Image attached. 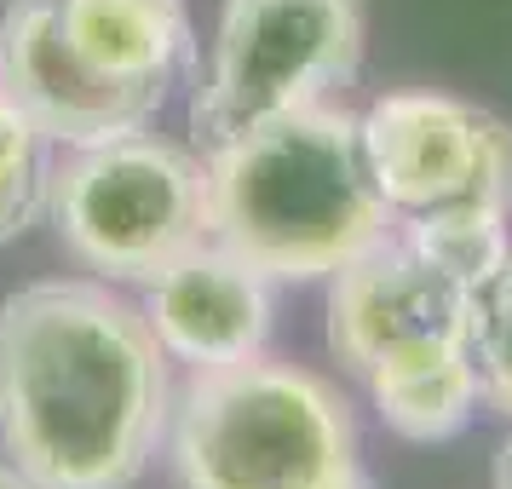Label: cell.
<instances>
[{
  "label": "cell",
  "mask_w": 512,
  "mask_h": 489,
  "mask_svg": "<svg viewBox=\"0 0 512 489\" xmlns=\"http://www.w3.org/2000/svg\"><path fill=\"white\" fill-rule=\"evenodd\" d=\"M167 351L98 282L0 300V438L35 489H127L156 455Z\"/></svg>",
  "instance_id": "obj_1"
},
{
  "label": "cell",
  "mask_w": 512,
  "mask_h": 489,
  "mask_svg": "<svg viewBox=\"0 0 512 489\" xmlns=\"http://www.w3.org/2000/svg\"><path fill=\"white\" fill-rule=\"evenodd\" d=\"M208 236L259 277L311 282L392 236V202L363 156V121L351 110L305 104L213 144Z\"/></svg>",
  "instance_id": "obj_2"
},
{
  "label": "cell",
  "mask_w": 512,
  "mask_h": 489,
  "mask_svg": "<svg viewBox=\"0 0 512 489\" xmlns=\"http://www.w3.org/2000/svg\"><path fill=\"white\" fill-rule=\"evenodd\" d=\"M173 472L185 489H346L363 472L351 403L294 363L196 369L173 420Z\"/></svg>",
  "instance_id": "obj_3"
},
{
  "label": "cell",
  "mask_w": 512,
  "mask_h": 489,
  "mask_svg": "<svg viewBox=\"0 0 512 489\" xmlns=\"http://www.w3.org/2000/svg\"><path fill=\"white\" fill-rule=\"evenodd\" d=\"M47 208L87 271L150 282L208 236V167L156 133L75 144L47 173Z\"/></svg>",
  "instance_id": "obj_4"
},
{
  "label": "cell",
  "mask_w": 512,
  "mask_h": 489,
  "mask_svg": "<svg viewBox=\"0 0 512 489\" xmlns=\"http://www.w3.org/2000/svg\"><path fill=\"white\" fill-rule=\"evenodd\" d=\"M363 64V0H231L196 127L225 144L259 121L323 104Z\"/></svg>",
  "instance_id": "obj_5"
},
{
  "label": "cell",
  "mask_w": 512,
  "mask_h": 489,
  "mask_svg": "<svg viewBox=\"0 0 512 489\" xmlns=\"http://www.w3.org/2000/svg\"><path fill=\"white\" fill-rule=\"evenodd\" d=\"M363 156L392 213L512 208V127L449 93H386L363 116Z\"/></svg>",
  "instance_id": "obj_6"
},
{
  "label": "cell",
  "mask_w": 512,
  "mask_h": 489,
  "mask_svg": "<svg viewBox=\"0 0 512 489\" xmlns=\"http://www.w3.org/2000/svg\"><path fill=\"white\" fill-rule=\"evenodd\" d=\"M478 294L415 254L403 236H380L346 259L328 288V346L357 380L415 369L449 351H472Z\"/></svg>",
  "instance_id": "obj_7"
},
{
  "label": "cell",
  "mask_w": 512,
  "mask_h": 489,
  "mask_svg": "<svg viewBox=\"0 0 512 489\" xmlns=\"http://www.w3.org/2000/svg\"><path fill=\"white\" fill-rule=\"evenodd\" d=\"M144 323L156 328L167 357L190 369H225L265 351L271 334V277L219 242H196L150 277Z\"/></svg>",
  "instance_id": "obj_8"
},
{
  "label": "cell",
  "mask_w": 512,
  "mask_h": 489,
  "mask_svg": "<svg viewBox=\"0 0 512 489\" xmlns=\"http://www.w3.org/2000/svg\"><path fill=\"white\" fill-rule=\"evenodd\" d=\"M52 18L75 70L139 121L162 110L190 58L185 0H52Z\"/></svg>",
  "instance_id": "obj_9"
},
{
  "label": "cell",
  "mask_w": 512,
  "mask_h": 489,
  "mask_svg": "<svg viewBox=\"0 0 512 489\" xmlns=\"http://www.w3.org/2000/svg\"><path fill=\"white\" fill-rule=\"evenodd\" d=\"M0 93L58 144H93L144 127L70 64V52L58 47L52 0H18L0 18Z\"/></svg>",
  "instance_id": "obj_10"
},
{
  "label": "cell",
  "mask_w": 512,
  "mask_h": 489,
  "mask_svg": "<svg viewBox=\"0 0 512 489\" xmlns=\"http://www.w3.org/2000/svg\"><path fill=\"white\" fill-rule=\"evenodd\" d=\"M369 392L380 420L397 438L443 443L472 420L478 397H484V374H478L472 351H449V357H432V363H415V369L380 374V380H369Z\"/></svg>",
  "instance_id": "obj_11"
},
{
  "label": "cell",
  "mask_w": 512,
  "mask_h": 489,
  "mask_svg": "<svg viewBox=\"0 0 512 489\" xmlns=\"http://www.w3.org/2000/svg\"><path fill=\"white\" fill-rule=\"evenodd\" d=\"M403 225H409L403 242H409L415 254H426L438 271H449L455 282H466L472 294H478L512 254L507 213H495V208H432V213H409Z\"/></svg>",
  "instance_id": "obj_12"
},
{
  "label": "cell",
  "mask_w": 512,
  "mask_h": 489,
  "mask_svg": "<svg viewBox=\"0 0 512 489\" xmlns=\"http://www.w3.org/2000/svg\"><path fill=\"white\" fill-rule=\"evenodd\" d=\"M41 139L47 133L0 93V242H12L41 213V196H47Z\"/></svg>",
  "instance_id": "obj_13"
},
{
  "label": "cell",
  "mask_w": 512,
  "mask_h": 489,
  "mask_svg": "<svg viewBox=\"0 0 512 489\" xmlns=\"http://www.w3.org/2000/svg\"><path fill=\"white\" fill-rule=\"evenodd\" d=\"M472 357H478V374H484V397L501 415H512V254L478 288V305H472Z\"/></svg>",
  "instance_id": "obj_14"
},
{
  "label": "cell",
  "mask_w": 512,
  "mask_h": 489,
  "mask_svg": "<svg viewBox=\"0 0 512 489\" xmlns=\"http://www.w3.org/2000/svg\"><path fill=\"white\" fill-rule=\"evenodd\" d=\"M495 489H512V438L501 443V455H495Z\"/></svg>",
  "instance_id": "obj_15"
},
{
  "label": "cell",
  "mask_w": 512,
  "mask_h": 489,
  "mask_svg": "<svg viewBox=\"0 0 512 489\" xmlns=\"http://www.w3.org/2000/svg\"><path fill=\"white\" fill-rule=\"evenodd\" d=\"M0 489H35V484H29L18 466H0Z\"/></svg>",
  "instance_id": "obj_16"
},
{
  "label": "cell",
  "mask_w": 512,
  "mask_h": 489,
  "mask_svg": "<svg viewBox=\"0 0 512 489\" xmlns=\"http://www.w3.org/2000/svg\"><path fill=\"white\" fill-rule=\"evenodd\" d=\"M346 489H374V484H369V472H357V478H351Z\"/></svg>",
  "instance_id": "obj_17"
}]
</instances>
